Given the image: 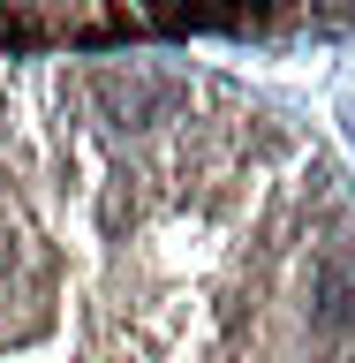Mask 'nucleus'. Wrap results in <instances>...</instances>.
Instances as JSON below:
<instances>
[]
</instances>
